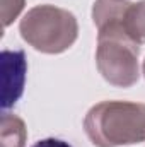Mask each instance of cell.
I'll return each instance as SVG.
<instances>
[{"instance_id":"4","label":"cell","mask_w":145,"mask_h":147,"mask_svg":"<svg viewBox=\"0 0 145 147\" xmlns=\"http://www.w3.org/2000/svg\"><path fill=\"white\" fill-rule=\"evenodd\" d=\"M2 70H3V110L12 108L24 92L28 62L22 50H3L2 51Z\"/></svg>"},{"instance_id":"10","label":"cell","mask_w":145,"mask_h":147,"mask_svg":"<svg viewBox=\"0 0 145 147\" xmlns=\"http://www.w3.org/2000/svg\"><path fill=\"white\" fill-rule=\"evenodd\" d=\"M142 70H144V75H145V60H144V65H142Z\"/></svg>"},{"instance_id":"6","label":"cell","mask_w":145,"mask_h":147,"mask_svg":"<svg viewBox=\"0 0 145 147\" xmlns=\"http://www.w3.org/2000/svg\"><path fill=\"white\" fill-rule=\"evenodd\" d=\"M28 140V128L21 116L3 111L0 123V147H24Z\"/></svg>"},{"instance_id":"5","label":"cell","mask_w":145,"mask_h":147,"mask_svg":"<svg viewBox=\"0 0 145 147\" xmlns=\"http://www.w3.org/2000/svg\"><path fill=\"white\" fill-rule=\"evenodd\" d=\"M130 3L128 0H96L92 5V21L97 33L111 28H123V19Z\"/></svg>"},{"instance_id":"2","label":"cell","mask_w":145,"mask_h":147,"mask_svg":"<svg viewBox=\"0 0 145 147\" xmlns=\"http://www.w3.org/2000/svg\"><path fill=\"white\" fill-rule=\"evenodd\" d=\"M22 39L36 51L58 55L67 51L79 38V22L70 10L43 3L29 9L19 22Z\"/></svg>"},{"instance_id":"1","label":"cell","mask_w":145,"mask_h":147,"mask_svg":"<svg viewBox=\"0 0 145 147\" xmlns=\"http://www.w3.org/2000/svg\"><path fill=\"white\" fill-rule=\"evenodd\" d=\"M84 130L96 147H121L145 142V105L101 101L87 111Z\"/></svg>"},{"instance_id":"9","label":"cell","mask_w":145,"mask_h":147,"mask_svg":"<svg viewBox=\"0 0 145 147\" xmlns=\"http://www.w3.org/2000/svg\"><path fill=\"white\" fill-rule=\"evenodd\" d=\"M31 147H72L68 142L62 140V139H55V137H50V139H43V140H38L36 144H33Z\"/></svg>"},{"instance_id":"3","label":"cell","mask_w":145,"mask_h":147,"mask_svg":"<svg viewBox=\"0 0 145 147\" xmlns=\"http://www.w3.org/2000/svg\"><path fill=\"white\" fill-rule=\"evenodd\" d=\"M140 48L123 28H111L97 33L96 65L103 79L116 87H132L138 82Z\"/></svg>"},{"instance_id":"8","label":"cell","mask_w":145,"mask_h":147,"mask_svg":"<svg viewBox=\"0 0 145 147\" xmlns=\"http://www.w3.org/2000/svg\"><path fill=\"white\" fill-rule=\"evenodd\" d=\"M26 0H2V26L9 28L22 12Z\"/></svg>"},{"instance_id":"7","label":"cell","mask_w":145,"mask_h":147,"mask_svg":"<svg viewBox=\"0 0 145 147\" xmlns=\"http://www.w3.org/2000/svg\"><path fill=\"white\" fill-rule=\"evenodd\" d=\"M123 31L138 46L145 45V0L132 2L123 19Z\"/></svg>"}]
</instances>
